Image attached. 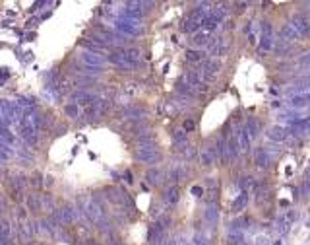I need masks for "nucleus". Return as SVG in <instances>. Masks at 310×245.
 Listing matches in <instances>:
<instances>
[{
	"label": "nucleus",
	"mask_w": 310,
	"mask_h": 245,
	"mask_svg": "<svg viewBox=\"0 0 310 245\" xmlns=\"http://www.w3.org/2000/svg\"><path fill=\"white\" fill-rule=\"evenodd\" d=\"M78 208L82 210L84 218H86L89 224H97L99 220H103V218L107 216L105 207H101V205L95 201V197H93V195H86V197H82V199L78 201Z\"/></svg>",
	"instance_id": "obj_1"
},
{
	"label": "nucleus",
	"mask_w": 310,
	"mask_h": 245,
	"mask_svg": "<svg viewBox=\"0 0 310 245\" xmlns=\"http://www.w3.org/2000/svg\"><path fill=\"white\" fill-rule=\"evenodd\" d=\"M115 29L119 31V35L122 37H132V35H138L142 31V23L140 19H132V18H124V16H119L115 19Z\"/></svg>",
	"instance_id": "obj_2"
},
{
	"label": "nucleus",
	"mask_w": 310,
	"mask_h": 245,
	"mask_svg": "<svg viewBox=\"0 0 310 245\" xmlns=\"http://www.w3.org/2000/svg\"><path fill=\"white\" fill-rule=\"evenodd\" d=\"M49 218H51L54 224H58L60 228L70 226V224L76 222V207H60V208H54Z\"/></svg>",
	"instance_id": "obj_3"
},
{
	"label": "nucleus",
	"mask_w": 310,
	"mask_h": 245,
	"mask_svg": "<svg viewBox=\"0 0 310 245\" xmlns=\"http://www.w3.org/2000/svg\"><path fill=\"white\" fill-rule=\"evenodd\" d=\"M136 158L142 164H155V162L161 160V152L157 150L155 144H140L138 150H136Z\"/></svg>",
	"instance_id": "obj_4"
},
{
	"label": "nucleus",
	"mask_w": 310,
	"mask_h": 245,
	"mask_svg": "<svg viewBox=\"0 0 310 245\" xmlns=\"http://www.w3.org/2000/svg\"><path fill=\"white\" fill-rule=\"evenodd\" d=\"M182 82L186 84V86H190L194 92H206L207 90V84L202 80V76L198 74V72H194V70H188L184 76H182Z\"/></svg>",
	"instance_id": "obj_5"
},
{
	"label": "nucleus",
	"mask_w": 310,
	"mask_h": 245,
	"mask_svg": "<svg viewBox=\"0 0 310 245\" xmlns=\"http://www.w3.org/2000/svg\"><path fill=\"white\" fill-rule=\"evenodd\" d=\"M19 134H21V138L29 144V146H37L39 144V134H37V131L31 127V125H27L25 121H19Z\"/></svg>",
	"instance_id": "obj_6"
},
{
	"label": "nucleus",
	"mask_w": 310,
	"mask_h": 245,
	"mask_svg": "<svg viewBox=\"0 0 310 245\" xmlns=\"http://www.w3.org/2000/svg\"><path fill=\"white\" fill-rule=\"evenodd\" d=\"M80 60H82L84 66H89V68H103V64H105V58L101 55L89 53V51H82Z\"/></svg>",
	"instance_id": "obj_7"
},
{
	"label": "nucleus",
	"mask_w": 310,
	"mask_h": 245,
	"mask_svg": "<svg viewBox=\"0 0 310 245\" xmlns=\"http://www.w3.org/2000/svg\"><path fill=\"white\" fill-rule=\"evenodd\" d=\"M219 68H221V62L217 60V58H206V60H202V68H200V76L204 74L207 80H211L217 72H219Z\"/></svg>",
	"instance_id": "obj_8"
},
{
	"label": "nucleus",
	"mask_w": 310,
	"mask_h": 245,
	"mask_svg": "<svg viewBox=\"0 0 310 245\" xmlns=\"http://www.w3.org/2000/svg\"><path fill=\"white\" fill-rule=\"evenodd\" d=\"M70 101L74 103V105H91V103H95L97 101V97L91 94V92H86V90H78V92H74L72 95H70Z\"/></svg>",
	"instance_id": "obj_9"
},
{
	"label": "nucleus",
	"mask_w": 310,
	"mask_h": 245,
	"mask_svg": "<svg viewBox=\"0 0 310 245\" xmlns=\"http://www.w3.org/2000/svg\"><path fill=\"white\" fill-rule=\"evenodd\" d=\"M165 238H167V234H165V228L161 226V222L159 220L154 222L150 226V230H148V242H150V245H159Z\"/></svg>",
	"instance_id": "obj_10"
},
{
	"label": "nucleus",
	"mask_w": 310,
	"mask_h": 245,
	"mask_svg": "<svg viewBox=\"0 0 310 245\" xmlns=\"http://www.w3.org/2000/svg\"><path fill=\"white\" fill-rule=\"evenodd\" d=\"M119 55H121L126 62H130V64H134V66H138V64H140V60H142V53H140V49H134V47H122V49L119 51Z\"/></svg>",
	"instance_id": "obj_11"
},
{
	"label": "nucleus",
	"mask_w": 310,
	"mask_h": 245,
	"mask_svg": "<svg viewBox=\"0 0 310 245\" xmlns=\"http://www.w3.org/2000/svg\"><path fill=\"white\" fill-rule=\"evenodd\" d=\"M225 51H227V43H225V39L223 37H211L209 39V43H207V53L211 55V57H219V55H225Z\"/></svg>",
	"instance_id": "obj_12"
},
{
	"label": "nucleus",
	"mask_w": 310,
	"mask_h": 245,
	"mask_svg": "<svg viewBox=\"0 0 310 245\" xmlns=\"http://www.w3.org/2000/svg\"><path fill=\"white\" fill-rule=\"evenodd\" d=\"M14 234H17V238H19L21 244H25V245L31 244L33 234H31V228H29V222H19V224H16V226H14Z\"/></svg>",
	"instance_id": "obj_13"
},
{
	"label": "nucleus",
	"mask_w": 310,
	"mask_h": 245,
	"mask_svg": "<svg viewBox=\"0 0 310 245\" xmlns=\"http://www.w3.org/2000/svg\"><path fill=\"white\" fill-rule=\"evenodd\" d=\"M266 134H268V138L274 140V142H285V140L289 138V131H287L285 127H279V125L270 127Z\"/></svg>",
	"instance_id": "obj_14"
},
{
	"label": "nucleus",
	"mask_w": 310,
	"mask_h": 245,
	"mask_svg": "<svg viewBox=\"0 0 310 245\" xmlns=\"http://www.w3.org/2000/svg\"><path fill=\"white\" fill-rule=\"evenodd\" d=\"M289 25L299 33V37H305V35L309 33V27H310L309 18H307V16H295V18L291 19Z\"/></svg>",
	"instance_id": "obj_15"
},
{
	"label": "nucleus",
	"mask_w": 310,
	"mask_h": 245,
	"mask_svg": "<svg viewBox=\"0 0 310 245\" xmlns=\"http://www.w3.org/2000/svg\"><path fill=\"white\" fill-rule=\"evenodd\" d=\"M248 199H250V193L248 191H241V195L233 201V205H231V212L233 214H241L246 207H248Z\"/></svg>",
	"instance_id": "obj_16"
},
{
	"label": "nucleus",
	"mask_w": 310,
	"mask_h": 245,
	"mask_svg": "<svg viewBox=\"0 0 310 245\" xmlns=\"http://www.w3.org/2000/svg\"><path fill=\"white\" fill-rule=\"evenodd\" d=\"M254 164H256L260 170H268V168L272 166V156H270V152H268L266 148L256 150V154H254Z\"/></svg>",
	"instance_id": "obj_17"
},
{
	"label": "nucleus",
	"mask_w": 310,
	"mask_h": 245,
	"mask_svg": "<svg viewBox=\"0 0 310 245\" xmlns=\"http://www.w3.org/2000/svg\"><path fill=\"white\" fill-rule=\"evenodd\" d=\"M204 218H206V222L209 226L217 224V220H219V205L217 203H207V207L204 210Z\"/></svg>",
	"instance_id": "obj_18"
},
{
	"label": "nucleus",
	"mask_w": 310,
	"mask_h": 245,
	"mask_svg": "<svg viewBox=\"0 0 310 245\" xmlns=\"http://www.w3.org/2000/svg\"><path fill=\"white\" fill-rule=\"evenodd\" d=\"M178 199H180V189H178L176 185H171V187H167V189H165V193H163V201H165V205H176V203H178Z\"/></svg>",
	"instance_id": "obj_19"
},
{
	"label": "nucleus",
	"mask_w": 310,
	"mask_h": 245,
	"mask_svg": "<svg viewBox=\"0 0 310 245\" xmlns=\"http://www.w3.org/2000/svg\"><path fill=\"white\" fill-rule=\"evenodd\" d=\"M242 129H244V132L248 134V138H250V140L260 136V123H258L254 117H248V121H246V125H244Z\"/></svg>",
	"instance_id": "obj_20"
},
{
	"label": "nucleus",
	"mask_w": 310,
	"mask_h": 245,
	"mask_svg": "<svg viewBox=\"0 0 310 245\" xmlns=\"http://www.w3.org/2000/svg\"><path fill=\"white\" fill-rule=\"evenodd\" d=\"M239 146H237V140H235V136H231L229 140H225V156H227V164L231 162V160H237V156H239Z\"/></svg>",
	"instance_id": "obj_21"
},
{
	"label": "nucleus",
	"mask_w": 310,
	"mask_h": 245,
	"mask_svg": "<svg viewBox=\"0 0 310 245\" xmlns=\"http://www.w3.org/2000/svg\"><path fill=\"white\" fill-rule=\"evenodd\" d=\"M279 35H281V41H285V43H293V41H299V39H301L299 33H297L289 23H285V25L281 27Z\"/></svg>",
	"instance_id": "obj_22"
},
{
	"label": "nucleus",
	"mask_w": 310,
	"mask_h": 245,
	"mask_svg": "<svg viewBox=\"0 0 310 245\" xmlns=\"http://www.w3.org/2000/svg\"><path fill=\"white\" fill-rule=\"evenodd\" d=\"M235 140H237L239 150H242V152H248V150H250V138H248V134L244 132V129H239V131H237Z\"/></svg>",
	"instance_id": "obj_23"
},
{
	"label": "nucleus",
	"mask_w": 310,
	"mask_h": 245,
	"mask_svg": "<svg viewBox=\"0 0 310 245\" xmlns=\"http://www.w3.org/2000/svg\"><path fill=\"white\" fill-rule=\"evenodd\" d=\"M274 43H276L274 33H262V41H260L258 51H260V53H270V51L274 49Z\"/></svg>",
	"instance_id": "obj_24"
},
{
	"label": "nucleus",
	"mask_w": 310,
	"mask_h": 245,
	"mask_svg": "<svg viewBox=\"0 0 310 245\" xmlns=\"http://www.w3.org/2000/svg\"><path fill=\"white\" fill-rule=\"evenodd\" d=\"M171 134H172V140H174V144H176L178 150H184V148L188 146V134H186L184 131L178 129V131H172Z\"/></svg>",
	"instance_id": "obj_25"
},
{
	"label": "nucleus",
	"mask_w": 310,
	"mask_h": 245,
	"mask_svg": "<svg viewBox=\"0 0 310 245\" xmlns=\"http://www.w3.org/2000/svg\"><path fill=\"white\" fill-rule=\"evenodd\" d=\"M176 92L180 94V97H184V99H192V97H196L198 95V92H194L190 86H186L182 80H178L176 82Z\"/></svg>",
	"instance_id": "obj_26"
},
{
	"label": "nucleus",
	"mask_w": 310,
	"mask_h": 245,
	"mask_svg": "<svg viewBox=\"0 0 310 245\" xmlns=\"http://www.w3.org/2000/svg\"><path fill=\"white\" fill-rule=\"evenodd\" d=\"M215 162H217V160H215L213 152H211L207 146H206V148H202V152H200V164H202V166H206V168H211Z\"/></svg>",
	"instance_id": "obj_27"
},
{
	"label": "nucleus",
	"mask_w": 310,
	"mask_h": 245,
	"mask_svg": "<svg viewBox=\"0 0 310 245\" xmlns=\"http://www.w3.org/2000/svg\"><path fill=\"white\" fill-rule=\"evenodd\" d=\"M186 60H190V62H202V60H206V53L202 51V49H186Z\"/></svg>",
	"instance_id": "obj_28"
},
{
	"label": "nucleus",
	"mask_w": 310,
	"mask_h": 245,
	"mask_svg": "<svg viewBox=\"0 0 310 245\" xmlns=\"http://www.w3.org/2000/svg\"><path fill=\"white\" fill-rule=\"evenodd\" d=\"M307 103H309V94H295V95L289 99V105H291V107H297V109L307 107Z\"/></svg>",
	"instance_id": "obj_29"
},
{
	"label": "nucleus",
	"mask_w": 310,
	"mask_h": 245,
	"mask_svg": "<svg viewBox=\"0 0 310 245\" xmlns=\"http://www.w3.org/2000/svg\"><path fill=\"white\" fill-rule=\"evenodd\" d=\"M14 226L10 220H0V240H12Z\"/></svg>",
	"instance_id": "obj_30"
},
{
	"label": "nucleus",
	"mask_w": 310,
	"mask_h": 245,
	"mask_svg": "<svg viewBox=\"0 0 310 245\" xmlns=\"http://www.w3.org/2000/svg\"><path fill=\"white\" fill-rule=\"evenodd\" d=\"M146 179H148V183H150V185H155V187H157V185H161V183H163V171L152 168V170L146 173Z\"/></svg>",
	"instance_id": "obj_31"
},
{
	"label": "nucleus",
	"mask_w": 310,
	"mask_h": 245,
	"mask_svg": "<svg viewBox=\"0 0 310 245\" xmlns=\"http://www.w3.org/2000/svg\"><path fill=\"white\" fill-rule=\"evenodd\" d=\"M209 33H206V31H198V33H194V37H192V43L196 45V47H207V43H209Z\"/></svg>",
	"instance_id": "obj_32"
},
{
	"label": "nucleus",
	"mask_w": 310,
	"mask_h": 245,
	"mask_svg": "<svg viewBox=\"0 0 310 245\" xmlns=\"http://www.w3.org/2000/svg\"><path fill=\"white\" fill-rule=\"evenodd\" d=\"M122 115H124L126 119H136V121H140V119H144V115H146V109H140V107H130V109H124V111H122Z\"/></svg>",
	"instance_id": "obj_33"
},
{
	"label": "nucleus",
	"mask_w": 310,
	"mask_h": 245,
	"mask_svg": "<svg viewBox=\"0 0 310 245\" xmlns=\"http://www.w3.org/2000/svg\"><path fill=\"white\" fill-rule=\"evenodd\" d=\"M134 136H136V140H138V144H155L154 134H152L150 131H142V132H134Z\"/></svg>",
	"instance_id": "obj_34"
},
{
	"label": "nucleus",
	"mask_w": 310,
	"mask_h": 245,
	"mask_svg": "<svg viewBox=\"0 0 310 245\" xmlns=\"http://www.w3.org/2000/svg\"><path fill=\"white\" fill-rule=\"evenodd\" d=\"M272 199V191H270V187H260L258 189V193H256V205L258 207H262V203L264 201H270Z\"/></svg>",
	"instance_id": "obj_35"
},
{
	"label": "nucleus",
	"mask_w": 310,
	"mask_h": 245,
	"mask_svg": "<svg viewBox=\"0 0 310 245\" xmlns=\"http://www.w3.org/2000/svg\"><path fill=\"white\" fill-rule=\"evenodd\" d=\"M289 230H291V226H289V222H287L283 216L276 220V232L279 234V238H281V236H285V234H289Z\"/></svg>",
	"instance_id": "obj_36"
},
{
	"label": "nucleus",
	"mask_w": 310,
	"mask_h": 245,
	"mask_svg": "<svg viewBox=\"0 0 310 245\" xmlns=\"http://www.w3.org/2000/svg\"><path fill=\"white\" fill-rule=\"evenodd\" d=\"M95 228H97L101 234H111V232H113V222L109 220V216H105L103 220H99V222L95 224Z\"/></svg>",
	"instance_id": "obj_37"
},
{
	"label": "nucleus",
	"mask_w": 310,
	"mask_h": 245,
	"mask_svg": "<svg viewBox=\"0 0 310 245\" xmlns=\"http://www.w3.org/2000/svg\"><path fill=\"white\" fill-rule=\"evenodd\" d=\"M64 113H66L70 119H78V117L82 115V109H80L78 105H74V103H68V105H64Z\"/></svg>",
	"instance_id": "obj_38"
},
{
	"label": "nucleus",
	"mask_w": 310,
	"mask_h": 245,
	"mask_svg": "<svg viewBox=\"0 0 310 245\" xmlns=\"http://www.w3.org/2000/svg\"><path fill=\"white\" fill-rule=\"evenodd\" d=\"M254 185H256V183H254V177H250V175H242L241 181H239V187H241L242 191H250Z\"/></svg>",
	"instance_id": "obj_39"
},
{
	"label": "nucleus",
	"mask_w": 310,
	"mask_h": 245,
	"mask_svg": "<svg viewBox=\"0 0 310 245\" xmlns=\"http://www.w3.org/2000/svg\"><path fill=\"white\" fill-rule=\"evenodd\" d=\"M200 29V23L198 21H194V19H184V23H182V31H186V33H194V31H198Z\"/></svg>",
	"instance_id": "obj_40"
},
{
	"label": "nucleus",
	"mask_w": 310,
	"mask_h": 245,
	"mask_svg": "<svg viewBox=\"0 0 310 245\" xmlns=\"http://www.w3.org/2000/svg\"><path fill=\"white\" fill-rule=\"evenodd\" d=\"M27 207H29L31 212H39V210H41L39 197H37V195H29V197H27Z\"/></svg>",
	"instance_id": "obj_41"
},
{
	"label": "nucleus",
	"mask_w": 310,
	"mask_h": 245,
	"mask_svg": "<svg viewBox=\"0 0 310 245\" xmlns=\"http://www.w3.org/2000/svg\"><path fill=\"white\" fill-rule=\"evenodd\" d=\"M39 203H41V208H49V210H54V208H56L52 197H49V195H43V197L39 199Z\"/></svg>",
	"instance_id": "obj_42"
},
{
	"label": "nucleus",
	"mask_w": 310,
	"mask_h": 245,
	"mask_svg": "<svg viewBox=\"0 0 310 245\" xmlns=\"http://www.w3.org/2000/svg\"><path fill=\"white\" fill-rule=\"evenodd\" d=\"M182 152H184V158H186L188 162L196 158V148H194V146H186V148H184Z\"/></svg>",
	"instance_id": "obj_43"
},
{
	"label": "nucleus",
	"mask_w": 310,
	"mask_h": 245,
	"mask_svg": "<svg viewBox=\"0 0 310 245\" xmlns=\"http://www.w3.org/2000/svg\"><path fill=\"white\" fill-rule=\"evenodd\" d=\"M194 127H196V123H194L192 119H186V121H184V125H182V131L188 134L190 131H194Z\"/></svg>",
	"instance_id": "obj_44"
},
{
	"label": "nucleus",
	"mask_w": 310,
	"mask_h": 245,
	"mask_svg": "<svg viewBox=\"0 0 310 245\" xmlns=\"http://www.w3.org/2000/svg\"><path fill=\"white\" fill-rule=\"evenodd\" d=\"M192 245H209V244H207V238H206V236H202V234H196V238H194Z\"/></svg>",
	"instance_id": "obj_45"
},
{
	"label": "nucleus",
	"mask_w": 310,
	"mask_h": 245,
	"mask_svg": "<svg viewBox=\"0 0 310 245\" xmlns=\"http://www.w3.org/2000/svg\"><path fill=\"white\" fill-rule=\"evenodd\" d=\"M299 64H301V66H303L305 70L309 68V53H305V55H303V57L299 58Z\"/></svg>",
	"instance_id": "obj_46"
},
{
	"label": "nucleus",
	"mask_w": 310,
	"mask_h": 245,
	"mask_svg": "<svg viewBox=\"0 0 310 245\" xmlns=\"http://www.w3.org/2000/svg\"><path fill=\"white\" fill-rule=\"evenodd\" d=\"M10 156H12L10 152H6L4 148H0V162H6V160H10Z\"/></svg>",
	"instance_id": "obj_47"
},
{
	"label": "nucleus",
	"mask_w": 310,
	"mask_h": 245,
	"mask_svg": "<svg viewBox=\"0 0 310 245\" xmlns=\"http://www.w3.org/2000/svg\"><path fill=\"white\" fill-rule=\"evenodd\" d=\"M192 195H194V197H202V195H204V189H202V187H192Z\"/></svg>",
	"instance_id": "obj_48"
},
{
	"label": "nucleus",
	"mask_w": 310,
	"mask_h": 245,
	"mask_svg": "<svg viewBox=\"0 0 310 245\" xmlns=\"http://www.w3.org/2000/svg\"><path fill=\"white\" fill-rule=\"evenodd\" d=\"M126 181H128V183H132V181H134V179H132V173H130V171H126Z\"/></svg>",
	"instance_id": "obj_49"
},
{
	"label": "nucleus",
	"mask_w": 310,
	"mask_h": 245,
	"mask_svg": "<svg viewBox=\"0 0 310 245\" xmlns=\"http://www.w3.org/2000/svg\"><path fill=\"white\" fill-rule=\"evenodd\" d=\"M107 245H122V244H121V240H111Z\"/></svg>",
	"instance_id": "obj_50"
},
{
	"label": "nucleus",
	"mask_w": 310,
	"mask_h": 245,
	"mask_svg": "<svg viewBox=\"0 0 310 245\" xmlns=\"http://www.w3.org/2000/svg\"><path fill=\"white\" fill-rule=\"evenodd\" d=\"M272 245H285V244H283V240H281V238H277V240H276Z\"/></svg>",
	"instance_id": "obj_51"
},
{
	"label": "nucleus",
	"mask_w": 310,
	"mask_h": 245,
	"mask_svg": "<svg viewBox=\"0 0 310 245\" xmlns=\"http://www.w3.org/2000/svg\"><path fill=\"white\" fill-rule=\"evenodd\" d=\"M246 8V2H242V4H239V12H242Z\"/></svg>",
	"instance_id": "obj_52"
},
{
	"label": "nucleus",
	"mask_w": 310,
	"mask_h": 245,
	"mask_svg": "<svg viewBox=\"0 0 310 245\" xmlns=\"http://www.w3.org/2000/svg\"><path fill=\"white\" fill-rule=\"evenodd\" d=\"M2 208H4V205H2V201H0V214H2Z\"/></svg>",
	"instance_id": "obj_53"
}]
</instances>
